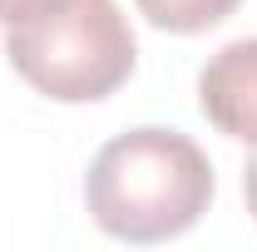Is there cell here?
<instances>
[{"label":"cell","instance_id":"1","mask_svg":"<svg viewBox=\"0 0 257 252\" xmlns=\"http://www.w3.org/2000/svg\"><path fill=\"white\" fill-rule=\"evenodd\" d=\"M213 203V163L178 129H128L89 163L84 208L119 242L183 237Z\"/></svg>","mask_w":257,"mask_h":252},{"label":"cell","instance_id":"2","mask_svg":"<svg viewBox=\"0 0 257 252\" xmlns=\"http://www.w3.org/2000/svg\"><path fill=\"white\" fill-rule=\"evenodd\" d=\"M5 55L45 99L94 104L128 84L139 40L114 0H55L5 25Z\"/></svg>","mask_w":257,"mask_h":252},{"label":"cell","instance_id":"3","mask_svg":"<svg viewBox=\"0 0 257 252\" xmlns=\"http://www.w3.org/2000/svg\"><path fill=\"white\" fill-rule=\"evenodd\" d=\"M198 109L203 119L257 149V35L252 40H232L223 45L198 74Z\"/></svg>","mask_w":257,"mask_h":252},{"label":"cell","instance_id":"4","mask_svg":"<svg viewBox=\"0 0 257 252\" xmlns=\"http://www.w3.org/2000/svg\"><path fill=\"white\" fill-rule=\"evenodd\" d=\"M134 5L149 25H159L168 35H203L223 25L242 0H134Z\"/></svg>","mask_w":257,"mask_h":252},{"label":"cell","instance_id":"5","mask_svg":"<svg viewBox=\"0 0 257 252\" xmlns=\"http://www.w3.org/2000/svg\"><path fill=\"white\" fill-rule=\"evenodd\" d=\"M45 5H55V0H0V25H15V20H25Z\"/></svg>","mask_w":257,"mask_h":252},{"label":"cell","instance_id":"6","mask_svg":"<svg viewBox=\"0 0 257 252\" xmlns=\"http://www.w3.org/2000/svg\"><path fill=\"white\" fill-rule=\"evenodd\" d=\"M242 193H247V213L257 222V154L247 158V168H242Z\"/></svg>","mask_w":257,"mask_h":252}]
</instances>
